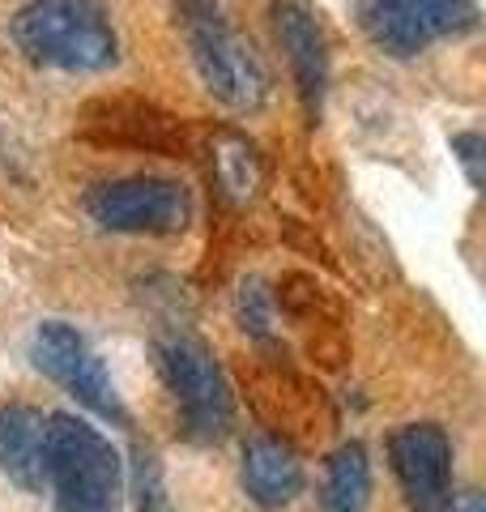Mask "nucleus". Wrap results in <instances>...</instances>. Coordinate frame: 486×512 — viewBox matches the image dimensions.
<instances>
[{"mask_svg":"<svg viewBox=\"0 0 486 512\" xmlns=\"http://www.w3.org/2000/svg\"><path fill=\"white\" fill-rule=\"evenodd\" d=\"M175 26L184 35L201 86L231 111H261L269 103V64L256 43L226 18L218 0H175Z\"/></svg>","mask_w":486,"mask_h":512,"instance_id":"nucleus-1","label":"nucleus"},{"mask_svg":"<svg viewBox=\"0 0 486 512\" xmlns=\"http://www.w3.org/2000/svg\"><path fill=\"white\" fill-rule=\"evenodd\" d=\"M9 30L18 52L43 69L103 73L120 60V35L99 0H26Z\"/></svg>","mask_w":486,"mask_h":512,"instance_id":"nucleus-2","label":"nucleus"},{"mask_svg":"<svg viewBox=\"0 0 486 512\" xmlns=\"http://www.w3.org/2000/svg\"><path fill=\"white\" fill-rule=\"evenodd\" d=\"M47 483L56 512H116L124 495L120 453L77 414H47Z\"/></svg>","mask_w":486,"mask_h":512,"instance_id":"nucleus-3","label":"nucleus"},{"mask_svg":"<svg viewBox=\"0 0 486 512\" xmlns=\"http://www.w3.org/2000/svg\"><path fill=\"white\" fill-rule=\"evenodd\" d=\"M154 359L180 406L184 436L197 444L222 440L235 423V393L214 350L184 329H167L154 338Z\"/></svg>","mask_w":486,"mask_h":512,"instance_id":"nucleus-4","label":"nucleus"},{"mask_svg":"<svg viewBox=\"0 0 486 512\" xmlns=\"http://www.w3.org/2000/svg\"><path fill=\"white\" fill-rule=\"evenodd\" d=\"M86 214L116 235H180L192 222V192L167 175H124L86 192Z\"/></svg>","mask_w":486,"mask_h":512,"instance_id":"nucleus-5","label":"nucleus"},{"mask_svg":"<svg viewBox=\"0 0 486 512\" xmlns=\"http://www.w3.org/2000/svg\"><path fill=\"white\" fill-rule=\"evenodd\" d=\"M359 26L376 52L414 60L431 43L478 30V5L474 0H359Z\"/></svg>","mask_w":486,"mask_h":512,"instance_id":"nucleus-6","label":"nucleus"},{"mask_svg":"<svg viewBox=\"0 0 486 512\" xmlns=\"http://www.w3.org/2000/svg\"><path fill=\"white\" fill-rule=\"evenodd\" d=\"M388 461L414 512L452 508V440L440 423H401L388 436Z\"/></svg>","mask_w":486,"mask_h":512,"instance_id":"nucleus-7","label":"nucleus"},{"mask_svg":"<svg viewBox=\"0 0 486 512\" xmlns=\"http://www.w3.org/2000/svg\"><path fill=\"white\" fill-rule=\"evenodd\" d=\"M81 137L99 146H128L180 158L192 146V133L180 116L141 99H99L81 111Z\"/></svg>","mask_w":486,"mask_h":512,"instance_id":"nucleus-8","label":"nucleus"},{"mask_svg":"<svg viewBox=\"0 0 486 512\" xmlns=\"http://www.w3.org/2000/svg\"><path fill=\"white\" fill-rule=\"evenodd\" d=\"M273 26H278V43L286 47L303 111L316 124L324 111V90H329V52H324L320 22L307 0H278L273 5Z\"/></svg>","mask_w":486,"mask_h":512,"instance_id":"nucleus-9","label":"nucleus"},{"mask_svg":"<svg viewBox=\"0 0 486 512\" xmlns=\"http://www.w3.org/2000/svg\"><path fill=\"white\" fill-rule=\"evenodd\" d=\"M0 474L26 495L47 487V414L13 402L0 410Z\"/></svg>","mask_w":486,"mask_h":512,"instance_id":"nucleus-10","label":"nucleus"},{"mask_svg":"<svg viewBox=\"0 0 486 512\" xmlns=\"http://www.w3.org/2000/svg\"><path fill=\"white\" fill-rule=\"evenodd\" d=\"M243 491L248 500L265 512H278L286 504H295L303 495V461L299 453L278 436H256L243 448Z\"/></svg>","mask_w":486,"mask_h":512,"instance_id":"nucleus-11","label":"nucleus"},{"mask_svg":"<svg viewBox=\"0 0 486 512\" xmlns=\"http://www.w3.org/2000/svg\"><path fill=\"white\" fill-rule=\"evenodd\" d=\"M209 167H214V184L222 197L231 201H256L265 188V158L235 128H218L209 137Z\"/></svg>","mask_w":486,"mask_h":512,"instance_id":"nucleus-12","label":"nucleus"},{"mask_svg":"<svg viewBox=\"0 0 486 512\" xmlns=\"http://www.w3.org/2000/svg\"><path fill=\"white\" fill-rule=\"evenodd\" d=\"M371 504V457L359 440H346L324 466L320 512H367Z\"/></svg>","mask_w":486,"mask_h":512,"instance_id":"nucleus-13","label":"nucleus"},{"mask_svg":"<svg viewBox=\"0 0 486 512\" xmlns=\"http://www.w3.org/2000/svg\"><path fill=\"white\" fill-rule=\"evenodd\" d=\"M90 355L94 350L86 346V338H81L73 325H64V320H43V325L35 329V342H30V359H35V367L47 380H56L60 389H69L73 376L86 367Z\"/></svg>","mask_w":486,"mask_h":512,"instance_id":"nucleus-14","label":"nucleus"},{"mask_svg":"<svg viewBox=\"0 0 486 512\" xmlns=\"http://www.w3.org/2000/svg\"><path fill=\"white\" fill-rule=\"evenodd\" d=\"M235 320L252 342H273V291L265 278H243L235 286Z\"/></svg>","mask_w":486,"mask_h":512,"instance_id":"nucleus-15","label":"nucleus"},{"mask_svg":"<svg viewBox=\"0 0 486 512\" xmlns=\"http://www.w3.org/2000/svg\"><path fill=\"white\" fill-rule=\"evenodd\" d=\"M133 504H137V512H175L167 483H162V461L154 448H137L133 453Z\"/></svg>","mask_w":486,"mask_h":512,"instance_id":"nucleus-16","label":"nucleus"},{"mask_svg":"<svg viewBox=\"0 0 486 512\" xmlns=\"http://www.w3.org/2000/svg\"><path fill=\"white\" fill-rule=\"evenodd\" d=\"M452 154L461 158L469 184L482 188V137L478 133H457V137H452Z\"/></svg>","mask_w":486,"mask_h":512,"instance_id":"nucleus-17","label":"nucleus"},{"mask_svg":"<svg viewBox=\"0 0 486 512\" xmlns=\"http://www.w3.org/2000/svg\"><path fill=\"white\" fill-rule=\"evenodd\" d=\"M452 512H486V504H482V495H478V491H465Z\"/></svg>","mask_w":486,"mask_h":512,"instance_id":"nucleus-18","label":"nucleus"}]
</instances>
